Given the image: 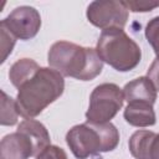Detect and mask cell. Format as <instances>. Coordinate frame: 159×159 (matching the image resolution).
Instances as JSON below:
<instances>
[{"label": "cell", "mask_w": 159, "mask_h": 159, "mask_svg": "<svg viewBox=\"0 0 159 159\" xmlns=\"http://www.w3.org/2000/svg\"><path fill=\"white\" fill-rule=\"evenodd\" d=\"M40 66L31 58H21L17 60L9 71V78L14 87L19 88L24 82H26L30 77H32L37 71Z\"/></svg>", "instance_id": "cell-13"}, {"label": "cell", "mask_w": 159, "mask_h": 159, "mask_svg": "<svg viewBox=\"0 0 159 159\" xmlns=\"http://www.w3.org/2000/svg\"><path fill=\"white\" fill-rule=\"evenodd\" d=\"M145 37L159 61V16L153 17L145 26Z\"/></svg>", "instance_id": "cell-15"}, {"label": "cell", "mask_w": 159, "mask_h": 159, "mask_svg": "<svg viewBox=\"0 0 159 159\" xmlns=\"http://www.w3.org/2000/svg\"><path fill=\"white\" fill-rule=\"evenodd\" d=\"M35 155L34 144L21 132L5 135L0 143V159H29Z\"/></svg>", "instance_id": "cell-8"}, {"label": "cell", "mask_w": 159, "mask_h": 159, "mask_svg": "<svg viewBox=\"0 0 159 159\" xmlns=\"http://www.w3.org/2000/svg\"><path fill=\"white\" fill-rule=\"evenodd\" d=\"M17 132L24 133L32 142L35 157L51 144V139H50L47 128L39 120H35V119L22 120L17 127Z\"/></svg>", "instance_id": "cell-11"}, {"label": "cell", "mask_w": 159, "mask_h": 159, "mask_svg": "<svg viewBox=\"0 0 159 159\" xmlns=\"http://www.w3.org/2000/svg\"><path fill=\"white\" fill-rule=\"evenodd\" d=\"M66 143L77 159H87L98 153L114 150L119 143V132L111 122H86L67 132Z\"/></svg>", "instance_id": "cell-3"}, {"label": "cell", "mask_w": 159, "mask_h": 159, "mask_svg": "<svg viewBox=\"0 0 159 159\" xmlns=\"http://www.w3.org/2000/svg\"><path fill=\"white\" fill-rule=\"evenodd\" d=\"M35 159H68V158H67L66 152L62 148L50 144L42 152H40L35 157Z\"/></svg>", "instance_id": "cell-17"}, {"label": "cell", "mask_w": 159, "mask_h": 159, "mask_svg": "<svg viewBox=\"0 0 159 159\" xmlns=\"http://www.w3.org/2000/svg\"><path fill=\"white\" fill-rule=\"evenodd\" d=\"M124 101L132 102H145L154 104L157 99V89L147 76L138 77L128 82L123 88Z\"/></svg>", "instance_id": "cell-9"}, {"label": "cell", "mask_w": 159, "mask_h": 159, "mask_svg": "<svg viewBox=\"0 0 159 159\" xmlns=\"http://www.w3.org/2000/svg\"><path fill=\"white\" fill-rule=\"evenodd\" d=\"M150 159H159V134H157L153 140L152 150H150Z\"/></svg>", "instance_id": "cell-20"}, {"label": "cell", "mask_w": 159, "mask_h": 159, "mask_svg": "<svg viewBox=\"0 0 159 159\" xmlns=\"http://www.w3.org/2000/svg\"><path fill=\"white\" fill-rule=\"evenodd\" d=\"M123 91L116 83L98 84L89 96V106L86 112L87 122L108 123L123 107Z\"/></svg>", "instance_id": "cell-5"}, {"label": "cell", "mask_w": 159, "mask_h": 159, "mask_svg": "<svg viewBox=\"0 0 159 159\" xmlns=\"http://www.w3.org/2000/svg\"><path fill=\"white\" fill-rule=\"evenodd\" d=\"M47 61L50 67L62 76L80 81H92L103 70V61L96 48L83 47L68 41L55 42L48 50Z\"/></svg>", "instance_id": "cell-2"}, {"label": "cell", "mask_w": 159, "mask_h": 159, "mask_svg": "<svg viewBox=\"0 0 159 159\" xmlns=\"http://www.w3.org/2000/svg\"><path fill=\"white\" fill-rule=\"evenodd\" d=\"M1 125H15L19 118V108L16 104V99L7 96L4 91H1Z\"/></svg>", "instance_id": "cell-14"}, {"label": "cell", "mask_w": 159, "mask_h": 159, "mask_svg": "<svg viewBox=\"0 0 159 159\" xmlns=\"http://www.w3.org/2000/svg\"><path fill=\"white\" fill-rule=\"evenodd\" d=\"M124 119L133 127H150L157 122L153 104L145 102H132L124 109Z\"/></svg>", "instance_id": "cell-10"}, {"label": "cell", "mask_w": 159, "mask_h": 159, "mask_svg": "<svg viewBox=\"0 0 159 159\" xmlns=\"http://www.w3.org/2000/svg\"><path fill=\"white\" fill-rule=\"evenodd\" d=\"M96 51L103 62L119 72L134 70L142 58L139 45L123 29L103 30L97 41Z\"/></svg>", "instance_id": "cell-4"}, {"label": "cell", "mask_w": 159, "mask_h": 159, "mask_svg": "<svg viewBox=\"0 0 159 159\" xmlns=\"http://www.w3.org/2000/svg\"><path fill=\"white\" fill-rule=\"evenodd\" d=\"M17 89L16 104L19 113L26 119H32L62 96L65 80L56 70L40 67L39 71Z\"/></svg>", "instance_id": "cell-1"}, {"label": "cell", "mask_w": 159, "mask_h": 159, "mask_svg": "<svg viewBox=\"0 0 159 159\" xmlns=\"http://www.w3.org/2000/svg\"><path fill=\"white\" fill-rule=\"evenodd\" d=\"M147 77L150 80V82L153 83V86L155 87L157 92H159V61L155 58L150 67L148 68V72H147Z\"/></svg>", "instance_id": "cell-19"}, {"label": "cell", "mask_w": 159, "mask_h": 159, "mask_svg": "<svg viewBox=\"0 0 159 159\" xmlns=\"http://www.w3.org/2000/svg\"><path fill=\"white\" fill-rule=\"evenodd\" d=\"M128 9L133 12H147L152 11L155 7H159V1H148V0H139V1H125Z\"/></svg>", "instance_id": "cell-18"}, {"label": "cell", "mask_w": 159, "mask_h": 159, "mask_svg": "<svg viewBox=\"0 0 159 159\" xmlns=\"http://www.w3.org/2000/svg\"><path fill=\"white\" fill-rule=\"evenodd\" d=\"M4 25L16 39L30 40L35 37L41 27V16L32 6L15 7L7 17L0 22Z\"/></svg>", "instance_id": "cell-7"}, {"label": "cell", "mask_w": 159, "mask_h": 159, "mask_svg": "<svg viewBox=\"0 0 159 159\" xmlns=\"http://www.w3.org/2000/svg\"><path fill=\"white\" fill-rule=\"evenodd\" d=\"M0 36H1V51H2L1 63H2L6 61L7 56L12 52V48L16 42V37L1 24H0Z\"/></svg>", "instance_id": "cell-16"}, {"label": "cell", "mask_w": 159, "mask_h": 159, "mask_svg": "<svg viewBox=\"0 0 159 159\" xmlns=\"http://www.w3.org/2000/svg\"><path fill=\"white\" fill-rule=\"evenodd\" d=\"M88 21L103 30L123 29L129 16V9L125 1L117 0H97L92 1L87 7Z\"/></svg>", "instance_id": "cell-6"}, {"label": "cell", "mask_w": 159, "mask_h": 159, "mask_svg": "<svg viewBox=\"0 0 159 159\" xmlns=\"http://www.w3.org/2000/svg\"><path fill=\"white\" fill-rule=\"evenodd\" d=\"M157 133L152 130H137L129 138V152L135 159H150L152 144Z\"/></svg>", "instance_id": "cell-12"}]
</instances>
